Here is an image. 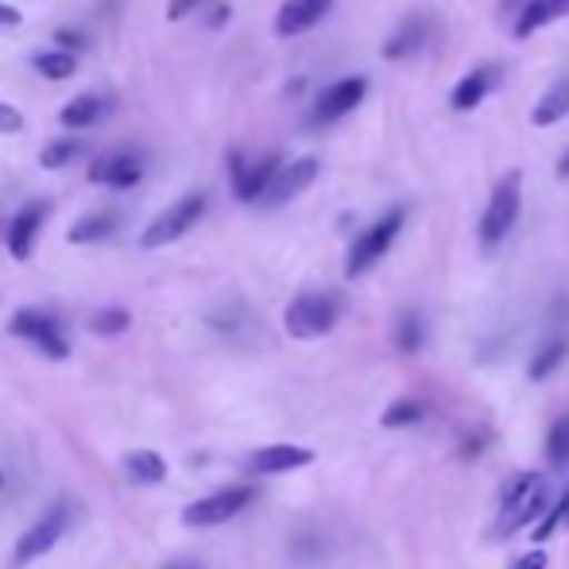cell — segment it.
<instances>
[{
	"instance_id": "18",
	"label": "cell",
	"mask_w": 569,
	"mask_h": 569,
	"mask_svg": "<svg viewBox=\"0 0 569 569\" xmlns=\"http://www.w3.org/2000/svg\"><path fill=\"white\" fill-rule=\"evenodd\" d=\"M422 43H427V20H403L396 28V36L383 43V59H391V62H399V59H411V54H419L422 51Z\"/></svg>"
},
{
	"instance_id": "28",
	"label": "cell",
	"mask_w": 569,
	"mask_h": 569,
	"mask_svg": "<svg viewBox=\"0 0 569 569\" xmlns=\"http://www.w3.org/2000/svg\"><path fill=\"white\" fill-rule=\"evenodd\" d=\"M422 419V403H415V399H399V403H391L388 411L380 415V422L388 430H396V427H411V422H419Z\"/></svg>"
},
{
	"instance_id": "37",
	"label": "cell",
	"mask_w": 569,
	"mask_h": 569,
	"mask_svg": "<svg viewBox=\"0 0 569 569\" xmlns=\"http://www.w3.org/2000/svg\"><path fill=\"white\" fill-rule=\"evenodd\" d=\"M562 500H566V527H569V488H566V496H562Z\"/></svg>"
},
{
	"instance_id": "25",
	"label": "cell",
	"mask_w": 569,
	"mask_h": 569,
	"mask_svg": "<svg viewBox=\"0 0 569 569\" xmlns=\"http://www.w3.org/2000/svg\"><path fill=\"white\" fill-rule=\"evenodd\" d=\"M547 465L550 469H569V415H562V419L550 427L547 435Z\"/></svg>"
},
{
	"instance_id": "35",
	"label": "cell",
	"mask_w": 569,
	"mask_h": 569,
	"mask_svg": "<svg viewBox=\"0 0 569 569\" xmlns=\"http://www.w3.org/2000/svg\"><path fill=\"white\" fill-rule=\"evenodd\" d=\"M226 20H229V8H226V4H221V8H218V12H213V28H221V23H226Z\"/></svg>"
},
{
	"instance_id": "16",
	"label": "cell",
	"mask_w": 569,
	"mask_h": 569,
	"mask_svg": "<svg viewBox=\"0 0 569 569\" xmlns=\"http://www.w3.org/2000/svg\"><path fill=\"white\" fill-rule=\"evenodd\" d=\"M106 113H109L106 98H98V93H78V98H70L67 106L59 109V120H62V128H70V132H82V128L98 124Z\"/></svg>"
},
{
	"instance_id": "19",
	"label": "cell",
	"mask_w": 569,
	"mask_h": 569,
	"mask_svg": "<svg viewBox=\"0 0 569 569\" xmlns=\"http://www.w3.org/2000/svg\"><path fill=\"white\" fill-rule=\"evenodd\" d=\"M562 117H569V78H558V82L550 86L539 101H535L531 124L535 128H555Z\"/></svg>"
},
{
	"instance_id": "9",
	"label": "cell",
	"mask_w": 569,
	"mask_h": 569,
	"mask_svg": "<svg viewBox=\"0 0 569 569\" xmlns=\"http://www.w3.org/2000/svg\"><path fill=\"white\" fill-rule=\"evenodd\" d=\"M229 167H232V194L240 198V202H260L263 190L271 187V179L279 174V167H283V156H260L248 163L240 151H232L229 156Z\"/></svg>"
},
{
	"instance_id": "29",
	"label": "cell",
	"mask_w": 569,
	"mask_h": 569,
	"mask_svg": "<svg viewBox=\"0 0 569 569\" xmlns=\"http://www.w3.org/2000/svg\"><path fill=\"white\" fill-rule=\"evenodd\" d=\"M396 341H399V349L419 352V349H422V318H419V315H403V318H399Z\"/></svg>"
},
{
	"instance_id": "30",
	"label": "cell",
	"mask_w": 569,
	"mask_h": 569,
	"mask_svg": "<svg viewBox=\"0 0 569 569\" xmlns=\"http://www.w3.org/2000/svg\"><path fill=\"white\" fill-rule=\"evenodd\" d=\"M23 132V113L8 101H0V136H16Z\"/></svg>"
},
{
	"instance_id": "26",
	"label": "cell",
	"mask_w": 569,
	"mask_h": 569,
	"mask_svg": "<svg viewBox=\"0 0 569 569\" xmlns=\"http://www.w3.org/2000/svg\"><path fill=\"white\" fill-rule=\"evenodd\" d=\"M78 156H82V143L78 140H51L43 151H39V167H43V171H62V167Z\"/></svg>"
},
{
	"instance_id": "3",
	"label": "cell",
	"mask_w": 569,
	"mask_h": 569,
	"mask_svg": "<svg viewBox=\"0 0 569 569\" xmlns=\"http://www.w3.org/2000/svg\"><path fill=\"white\" fill-rule=\"evenodd\" d=\"M338 318H341V299L330 291H302L283 310V326L295 341L326 338L338 326Z\"/></svg>"
},
{
	"instance_id": "21",
	"label": "cell",
	"mask_w": 569,
	"mask_h": 569,
	"mask_svg": "<svg viewBox=\"0 0 569 569\" xmlns=\"http://www.w3.org/2000/svg\"><path fill=\"white\" fill-rule=\"evenodd\" d=\"M566 12H569V0H527L516 23V39L535 36V31L547 28L550 20H558V16H566Z\"/></svg>"
},
{
	"instance_id": "23",
	"label": "cell",
	"mask_w": 569,
	"mask_h": 569,
	"mask_svg": "<svg viewBox=\"0 0 569 569\" xmlns=\"http://www.w3.org/2000/svg\"><path fill=\"white\" fill-rule=\"evenodd\" d=\"M124 472L136 485H163L167 480V461L156 450H136L124 457Z\"/></svg>"
},
{
	"instance_id": "27",
	"label": "cell",
	"mask_w": 569,
	"mask_h": 569,
	"mask_svg": "<svg viewBox=\"0 0 569 569\" xmlns=\"http://www.w3.org/2000/svg\"><path fill=\"white\" fill-rule=\"evenodd\" d=\"M128 326H132V315H128L124 307L98 310V315L90 318V330H93V333H101V338H117V333H124Z\"/></svg>"
},
{
	"instance_id": "4",
	"label": "cell",
	"mask_w": 569,
	"mask_h": 569,
	"mask_svg": "<svg viewBox=\"0 0 569 569\" xmlns=\"http://www.w3.org/2000/svg\"><path fill=\"white\" fill-rule=\"evenodd\" d=\"M403 221H407V210H403V206H391V210L383 213L380 221H372V226L360 232V237L349 244L345 276L357 279V276H365L368 268H376V263H380L383 256H388V248L396 244V237H399V229H403Z\"/></svg>"
},
{
	"instance_id": "1",
	"label": "cell",
	"mask_w": 569,
	"mask_h": 569,
	"mask_svg": "<svg viewBox=\"0 0 569 569\" xmlns=\"http://www.w3.org/2000/svg\"><path fill=\"white\" fill-rule=\"evenodd\" d=\"M550 511V485L542 472H516L500 492V516L492 523V539H511L523 527H531L535 519H542Z\"/></svg>"
},
{
	"instance_id": "40",
	"label": "cell",
	"mask_w": 569,
	"mask_h": 569,
	"mask_svg": "<svg viewBox=\"0 0 569 569\" xmlns=\"http://www.w3.org/2000/svg\"><path fill=\"white\" fill-rule=\"evenodd\" d=\"M0 485H4V472H0Z\"/></svg>"
},
{
	"instance_id": "6",
	"label": "cell",
	"mask_w": 569,
	"mask_h": 569,
	"mask_svg": "<svg viewBox=\"0 0 569 569\" xmlns=\"http://www.w3.org/2000/svg\"><path fill=\"white\" fill-rule=\"evenodd\" d=\"M8 333L31 341L43 357H51V360L70 357L67 333H62V326L54 322V315H47V310H16L12 322H8Z\"/></svg>"
},
{
	"instance_id": "7",
	"label": "cell",
	"mask_w": 569,
	"mask_h": 569,
	"mask_svg": "<svg viewBox=\"0 0 569 569\" xmlns=\"http://www.w3.org/2000/svg\"><path fill=\"white\" fill-rule=\"evenodd\" d=\"M256 488L252 485H232V488H221V492L213 496H202V500L187 503V511H182V523L187 527H218V523H229L232 516H240V511L252 503Z\"/></svg>"
},
{
	"instance_id": "34",
	"label": "cell",
	"mask_w": 569,
	"mask_h": 569,
	"mask_svg": "<svg viewBox=\"0 0 569 569\" xmlns=\"http://www.w3.org/2000/svg\"><path fill=\"white\" fill-rule=\"evenodd\" d=\"M23 23V16L16 12L12 4H0V28H20Z\"/></svg>"
},
{
	"instance_id": "32",
	"label": "cell",
	"mask_w": 569,
	"mask_h": 569,
	"mask_svg": "<svg viewBox=\"0 0 569 569\" xmlns=\"http://www.w3.org/2000/svg\"><path fill=\"white\" fill-rule=\"evenodd\" d=\"M198 4H206V0H171V4H167V20H187Z\"/></svg>"
},
{
	"instance_id": "8",
	"label": "cell",
	"mask_w": 569,
	"mask_h": 569,
	"mask_svg": "<svg viewBox=\"0 0 569 569\" xmlns=\"http://www.w3.org/2000/svg\"><path fill=\"white\" fill-rule=\"evenodd\" d=\"M62 535H67V508H51L20 535V542H16V550H12V569H23L36 562V558H43L47 550L59 547Z\"/></svg>"
},
{
	"instance_id": "33",
	"label": "cell",
	"mask_w": 569,
	"mask_h": 569,
	"mask_svg": "<svg viewBox=\"0 0 569 569\" xmlns=\"http://www.w3.org/2000/svg\"><path fill=\"white\" fill-rule=\"evenodd\" d=\"M54 47H62V51H78V47H82V36H78V31H54Z\"/></svg>"
},
{
	"instance_id": "14",
	"label": "cell",
	"mask_w": 569,
	"mask_h": 569,
	"mask_svg": "<svg viewBox=\"0 0 569 569\" xmlns=\"http://www.w3.org/2000/svg\"><path fill=\"white\" fill-rule=\"evenodd\" d=\"M310 461H315V453L310 450L291 446V442H279V446H263V450H256L252 457H248V469H252L256 477H279V472H295Z\"/></svg>"
},
{
	"instance_id": "15",
	"label": "cell",
	"mask_w": 569,
	"mask_h": 569,
	"mask_svg": "<svg viewBox=\"0 0 569 569\" xmlns=\"http://www.w3.org/2000/svg\"><path fill=\"white\" fill-rule=\"evenodd\" d=\"M43 221H47V202H31L16 213L12 226H8V256L12 260H28L36 252V237L43 229Z\"/></svg>"
},
{
	"instance_id": "2",
	"label": "cell",
	"mask_w": 569,
	"mask_h": 569,
	"mask_svg": "<svg viewBox=\"0 0 569 569\" xmlns=\"http://www.w3.org/2000/svg\"><path fill=\"white\" fill-rule=\"evenodd\" d=\"M519 210H523V174L508 171L492 187L485 218H480V248H485V252H496V248L511 237V229H516V221H519Z\"/></svg>"
},
{
	"instance_id": "10",
	"label": "cell",
	"mask_w": 569,
	"mask_h": 569,
	"mask_svg": "<svg viewBox=\"0 0 569 569\" xmlns=\"http://www.w3.org/2000/svg\"><path fill=\"white\" fill-rule=\"evenodd\" d=\"M318 171H322V167H318L315 156H302V159H291V163H283V167H279L276 179H271V187L263 190L260 206H263V210H279V206L295 202V198H299L302 190L315 187Z\"/></svg>"
},
{
	"instance_id": "31",
	"label": "cell",
	"mask_w": 569,
	"mask_h": 569,
	"mask_svg": "<svg viewBox=\"0 0 569 569\" xmlns=\"http://www.w3.org/2000/svg\"><path fill=\"white\" fill-rule=\"evenodd\" d=\"M550 562H547V550H527L523 558H516L508 569H547Z\"/></svg>"
},
{
	"instance_id": "12",
	"label": "cell",
	"mask_w": 569,
	"mask_h": 569,
	"mask_svg": "<svg viewBox=\"0 0 569 569\" xmlns=\"http://www.w3.org/2000/svg\"><path fill=\"white\" fill-rule=\"evenodd\" d=\"M368 93V78L352 74V78H338L333 86H326L315 101V124H333V120L349 117L352 109L365 101Z\"/></svg>"
},
{
	"instance_id": "39",
	"label": "cell",
	"mask_w": 569,
	"mask_h": 569,
	"mask_svg": "<svg viewBox=\"0 0 569 569\" xmlns=\"http://www.w3.org/2000/svg\"><path fill=\"white\" fill-rule=\"evenodd\" d=\"M167 569H187V566H167Z\"/></svg>"
},
{
	"instance_id": "11",
	"label": "cell",
	"mask_w": 569,
	"mask_h": 569,
	"mask_svg": "<svg viewBox=\"0 0 569 569\" xmlns=\"http://www.w3.org/2000/svg\"><path fill=\"white\" fill-rule=\"evenodd\" d=\"M143 179V156L136 148H117L106 151L90 163V182L98 187H113V190H132Z\"/></svg>"
},
{
	"instance_id": "38",
	"label": "cell",
	"mask_w": 569,
	"mask_h": 569,
	"mask_svg": "<svg viewBox=\"0 0 569 569\" xmlns=\"http://www.w3.org/2000/svg\"><path fill=\"white\" fill-rule=\"evenodd\" d=\"M511 4H519V0H503V8H511Z\"/></svg>"
},
{
	"instance_id": "5",
	"label": "cell",
	"mask_w": 569,
	"mask_h": 569,
	"mask_svg": "<svg viewBox=\"0 0 569 569\" xmlns=\"http://www.w3.org/2000/svg\"><path fill=\"white\" fill-rule=\"evenodd\" d=\"M206 206H210V198H206L202 190H194V194L171 202L148 229H143L140 248H167V244H174L179 237H187V232L206 218Z\"/></svg>"
},
{
	"instance_id": "20",
	"label": "cell",
	"mask_w": 569,
	"mask_h": 569,
	"mask_svg": "<svg viewBox=\"0 0 569 569\" xmlns=\"http://www.w3.org/2000/svg\"><path fill=\"white\" fill-rule=\"evenodd\" d=\"M117 229H120V218L113 210L86 213L82 221H74V226H70L67 240H70V244H101V240H109Z\"/></svg>"
},
{
	"instance_id": "24",
	"label": "cell",
	"mask_w": 569,
	"mask_h": 569,
	"mask_svg": "<svg viewBox=\"0 0 569 569\" xmlns=\"http://www.w3.org/2000/svg\"><path fill=\"white\" fill-rule=\"evenodd\" d=\"M566 352H569V341H566V338H550V341L542 345V349L531 357V365H527V376H531V380H547V376L555 372V368L566 360Z\"/></svg>"
},
{
	"instance_id": "13",
	"label": "cell",
	"mask_w": 569,
	"mask_h": 569,
	"mask_svg": "<svg viewBox=\"0 0 569 569\" xmlns=\"http://www.w3.org/2000/svg\"><path fill=\"white\" fill-rule=\"evenodd\" d=\"M333 0H283V8L276 12V36L279 39H295V36H307L310 28L330 16Z\"/></svg>"
},
{
	"instance_id": "22",
	"label": "cell",
	"mask_w": 569,
	"mask_h": 569,
	"mask_svg": "<svg viewBox=\"0 0 569 569\" xmlns=\"http://www.w3.org/2000/svg\"><path fill=\"white\" fill-rule=\"evenodd\" d=\"M31 67H36L47 82H67V78L78 74V54L62 51V47H43V51L31 54Z\"/></svg>"
},
{
	"instance_id": "36",
	"label": "cell",
	"mask_w": 569,
	"mask_h": 569,
	"mask_svg": "<svg viewBox=\"0 0 569 569\" xmlns=\"http://www.w3.org/2000/svg\"><path fill=\"white\" fill-rule=\"evenodd\" d=\"M558 179H569V151L562 159H558Z\"/></svg>"
},
{
	"instance_id": "17",
	"label": "cell",
	"mask_w": 569,
	"mask_h": 569,
	"mask_svg": "<svg viewBox=\"0 0 569 569\" xmlns=\"http://www.w3.org/2000/svg\"><path fill=\"white\" fill-rule=\"evenodd\" d=\"M492 78H496V70H492V67H477V70H469V74H465L461 82L453 86L450 106L457 109V113H469V109H477L480 101L488 98V90H492Z\"/></svg>"
}]
</instances>
